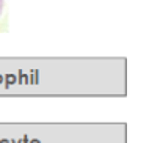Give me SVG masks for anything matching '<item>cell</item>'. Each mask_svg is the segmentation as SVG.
I'll return each mask as SVG.
<instances>
[{"label": "cell", "instance_id": "obj_1", "mask_svg": "<svg viewBox=\"0 0 160 143\" xmlns=\"http://www.w3.org/2000/svg\"><path fill=\"white\" fill-rule=\"evenodd\" d=\"M3 7H5V0H0V16L3 13Z\"/></svg>", "mask_w": 160, "mask_h": 143}]
</instances>
